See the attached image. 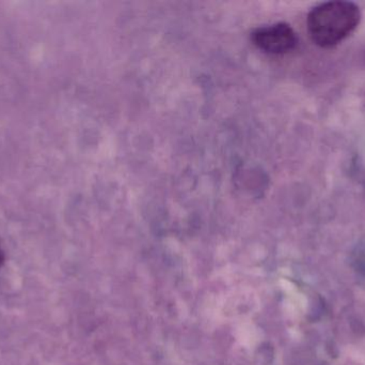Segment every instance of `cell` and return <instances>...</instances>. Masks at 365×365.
Returning a JSON list of instances; mask_svg holds the SVG:
<instances>
[{
  "label": "cell",
  "mask_w": 365,
  "mask_h": 365,
  "mask_svg": "<svg viewBox=\"0 0 365 365\" xmlns=\"http://www.w3.org/2000/svg\"><path fill=\"white\" fill-rule=\"evenodd\" d=\"M361 12L349 1H328L315 6L308 15V30L313 42L332 47L351 36L359 25Z\"/></svg>",
  "instance_id": "1"
},
{
  "label": "cell",
  "mask_w": 365,
  "mask_h": 365,
  "mask_svg": "<svg viewBox=\"0 0 365 365\" xmlns=\"http://www.w3.org/2000/svg\"><path fill=\"white\" fill-rule=\"evenodd\" d=\"M255 46L272 55H282L295 49L297 36L291 26L285 23L257 28L252 34Z\"/></svg>",
  "instance_id": "2"
},
{
  "label": "cell",
  "mask_w": 365,
  "mask_h": 365,
  "mask_svg": "<svg viewBox=\"0 0 365 365\" xmlns=\"http://www.w3.org/2000/svg\"><path fill=\"white\" fill-rule=\"evenodd\" d=\"M2 261H4V256H2L1 252H0V265H1Z\"/></svg>",
  "instance_id": "3"
}]
</instances>
